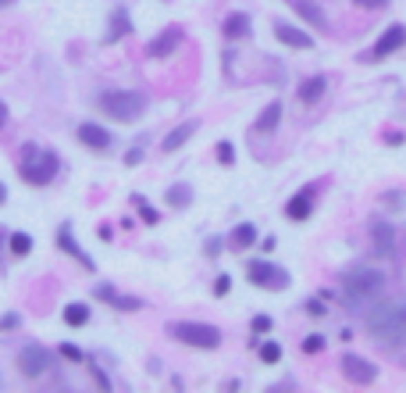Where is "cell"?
I'll return each instance as SVG.
<instances>
[{
  "label": "cell",
  "mask_w": 406,
  "mask_h": 393,
  "mask_svg": "<svg viewBox=\"0 0 406 393\" xmlns=\"http://www.w3.org/2000/svg\"><path fill=\"white\" fill-rule=\"evenodd\" d=\"M97 108L111 122L132 126V122H139L143 111H146V93H139V90H103L97 97Z\"/></svg>",
  "instance_id": "1"
},
{
  "label": "cell",
  "mask_w": 406,
  "mask_h": 393,
  "mask_svg": "<svg viewBox=\"0 0 406 393\" xmlns=\"http://www.w3.org/2000/svg\"><path fill=\"white\" fill-rule=\"evenodd\" d=\"M57 169H61V161H57L54 151H39L36 143H26V154H21L18 175L26 179L29 186H47V182H54Z\"/></svg>",
  "instance_id": "2"
},
{
  "label": "cell",
  "mask_w": 406,
  "mask_h": 393,
  "mask_svg": "<svg viewBox=\"0 0 406 393\" xmlns=\"http://www.w3.org/2000/svg\"><path fill=\"white\" fill-rule=\"evenodd\" d=\"M367 329L371 336L385 340V343H399L406 340V304H381L367 315Z\"/></svg>",
  "instance_id": "3"
},
{
  "label": "cell",
  "mask_w": 406,
  "mask_h": 393,
  "mask_svg": "<svg viewBox=\"0 0 406 393\" xmlns=\"http://www.w3.org/2000/svg\"><path fill=\"white\" fill-rule=\"evenodd\" d=\"M342 289H346V300L349 304L374 300L381 289H385V272H381V268H371V265H360V268H353V272L342 279Z\"/></svg>",
  "instance_id": "4"
},
{
  "label": "cell",
  "mask_w": 406,
  "mask_h": 393,
  "mask_svg": "<svg viewBox=\"0 0 406 393\" xmlns=\"http://www.w3.org/2000/svg\"><path fill=\"white\" fill-rule=\"evenodd\" d=\"M171 336L189 343V347H200V350L221 347V329L207 325V322H175V325H171Z\"/></svg>",
  "instance_id": "5"
},
{
  "label": "cell",
  "mask_w": 406,
  "mask_h": 393,
  "mask_svg": "<svg viewBox=\"0 0 406 393\" xmlns=\"http://www.w3.org/2000/svg\"><path fill=\"white\" fill-rule=\"evenodd\" d=\"M50 361H54V354L43 343H26L18 350V372H21V376H29V379L43 376V372L50 368Z\"/></svg>",
  "instance_id": "6"
},
{
  "label": "cell",
  "mask_w": 406,
  "mask_h": 393,
  "mask_svg": "<svg viewBox=\"0 0 406 393\" xmlns=\"http://www.w3.org/2000/svg\"><path fill=\"white\" fill-rule=\"evenodd\" d=\"M246 276H250L253 286H264V289H285L289 286V272L278 268V265H271V261H250Z\"/></svg>",
  "instance_id": "7"
},
{
  "label": "cell",
  "mask_w": 406,
  "mask_h": 393,
  "mask_svg": "<svg viewBox=\"0 0 406 393\" xmlns=\"http://www.w3.org/2000/svg\"><path fill=\"white\" fill-rule=\"evenodd\" d=\"M75 136H79L82 147H90V151H97V154H103V151H111V147H114L111 129L97 126V122H82V126L75 129Z\"/></svg>",
  "instance_id": "8"
},
{
  "label": "cell",
  "mask_w": 406,
  "mask_h": 393,
  "mask_svg": "<svg viewBox=\"0 0 406 393\" xmlns=\"http://www.w3.org/2000/svg\"><path fill=\"white\" fill-rule=\"evenodd\" d=\"M342 376L356 386H371L378 379V365H371L367 358H356V354H346L342 358Z\"/></svg>",
  "instance_id": "9"
},
{
  "label": "cell",
  "mask_w": 406,
  "mask_h": 393,
  "mask_svg": "<svg viewBox=\"0 0 406 393\" xmlns=\"http://www.w3.org/2000/svg\"><path fill=\"white\" fill-rule=\"evenodd\" d=\"M57 247H61L64 254H72L75 261H82V268H85V272H97V261H93L90 254H85L82 247L75 243V236H72V222H64L61 229H57Z\"/></svg>",
  "instance_id": "10"
},
{
  "label": "cell",
  "mask_w": 406,
  "mask_h": 393,
  "mask_svg": "<svg viewBox=\"0 0 406 393\" xmlns=\"http://www.w3.org/2000/svg\"><path fill=\"white\" fill-rule=\"evenodd\" d=\"M274 36L282 39L285 47H292V50H314V36H310V32H303V29H296V26L278 22V26H274Z\"/></svg>",
  "instance_id": "11"
},
{
  "label": "cell",
  "mask_w": 406,
  "mask_h": 393,
  "mask_svg": "<svg viewBox=\"0 0 406 393\" xmlns=\"http://www.w3.org/2000/svg\"><path fill=\"white\" fill-rule=\"evenodd\" d=\"M179 44H182V29L171 26V29H164L157 39H150V44H146V54H150V57H168Z\"/></svg>",
  "instance_id": "12"
},
{
  "label": "cell",
  "mask_w": 406,
  "mask_h": 393,
  "mask_svg": "<svg viewBox=\"0 0 406 393\" xmlns=\"http://www.w3.org/2000/svg\"><path fill=\"white\" fill-rule=\"evenodd\" d=\"M289 4H292L296 15L303 18V22H310L314 29H325V26H328V15H325V8H321L317 0H289Z\"/></svg>",
  "instance_id": "13"
},
{
  "label": "cell",
  "mask_w": 406,
  "mask_h": 393,
  "mask_svg": "<svg viewBox=\"0 0 406 393\" xmlns=\"http://www.w3.org/2000/svg\"><path fill=\"white\" fill-rule=\"evenodd\" d=\"M403 44H406V29H403V26L385 29V32H381V39L374 44V57H389V54H396Z\"/></svg>",
  "instance_id": "14"
},
{
  "label": "cell",
  "mask_w": 406,
  "mask_h": 393,
  "mask_svg": "<svg viewBox=\"0 0 406 393\" xmlns=\"http://www.w3.org/2000/svg\"><path fill=\"white\" fill-rule=\"evenodd\" d=\"M200 129V122H182V126H175L164 140H161V147H164V154H171V151H179V147H185L189 143V136Z\"/></svg>",
  "instance_id": "15"
},
{
  "label": "cell",
  "mask_w": 406,
  "mask_h": 393,
  "mask_svg": "<svg viewBox=\"0 0 406 393\" xmlns=\"http://www.w3.org/2000/svg\"><path fill=\"white\" fill-rule=\"evenodd\" d=\"M310 211H314V193H310V190L296 193V197L285 204V215H289L292 222H307V218H310Z\"/></svg>",
  "instance_id": "16"
},
{
  "label": "cell",
  "mask_w": 406,
  "mask_h": 393,
  "mask_svg": "<svg viewBox=\"0 0 406 393\" xmlns=\"http://www.w3.org/2000/svg\"><path fill=\"white\" fill-rule=\"evenodd\" d=\"M278 122H282V100H271V104L261 111V118L253 122V133H274L278 129Z\"/></svg>",
  "instance_id": "17"
},
{
  "label": "cell",
  "mask_w": 406,
  "mask_h": 393,
  "mask_svg": "<svg viewBox=\"0 0 406 393\" xmlns=\"http://www.w3.org/2000/svg\"><path fill=\"white\" fill-rule=\"evenodd\" d=\"M132 32V22H128V11L125 8H118L114 15H111V26H107V36H103V44H118L121 36H128Z\"/></svg>",
  "instance_id": "18"
},
{
  "label": "cell",
  "mask_w": 406,
  "mask_h": 393,
  "mask_svg": "<svg viewBox=\"0 0 406 393\" xmlns=\"http://www.w3.org/2000/svg\"><path fill=\"white\" fill-rule=\"evenodd\" d=\"M228 243L235 247V251H250V247L256 243V225H253V222H239V225L232 229Z\"/></svg>",
  "instance_id": "19"
},
{
  "label": "cell",
  "mask_w": 406,
  "mask_h": 393,
  "mask_svg": "<svg viewBox=\"0 0 406 393\" xmlns=\"http://www.w3.org/2000/svg\"><path fill=\"white\" fill-rule=\"evenodd\" d=\"M371 240H374V251H378V254H392L396 233H392V225H389V222H374V229H371Z\"/></svg>",
  "instance_id": "20"
},
{
  "label": "cell",
  "mask_w": 406,
  "mask_h": 393,
  "mask_svg": "<svg viewBox=\"0 0 406 393\" xmlns=\"http://www.w3.org/2000/svg\"><path fill=\"white\" fill-rule=\"evenodd\" d=\"M221 32H225V39H243V36H250V18H246L243 11L228 15L225 26H221Z\"/></svg>",
  "instance_id": "21"
},
{
  "label": "cell",
  "mask_w": 406,
  "mask_h": 393,
  "mask_svg": "<svg viewBox=\"0 0 406 393\" xmlns=\"http://www.w3.org/2000/svg\"><path fill=\"white\" fill-rule=\"evenodd\" d=\"M325 75H314V79H307L303 86H299V100H303V104H317L321 97H325Z\"/></svg>",
  "instance_id": "22"
},
{
  "label": "cell",
  "mask_w": 406,
  "mask_h": 393,
  "mask_svg": "<svg viewBox=\"0 0 406 393\" xmlns=\"http://www.w3.org/2000/svg\"><path fill=\"white\" fill-rule=\"evenodd\" d=\"M168 204H171V208H189V204H192V186H185V182H175V186H168Z\"/></svg>",
  "instance_id": "23"
},
{
  "label": "cell",
  "mask_w": 406,
  "mask_h": 393,
  "mask_svg": "<svg viewBox=\"0 0 406 393\" xmlns=\"http://www.w3.org/2000/svg\"><path fill=\"white\" fill-rule=\"evenodd\" d=\"M8 251H11L14 258H29V254H32V236H29V233H11V236H8Z\"/></svg>",
  "instance_id": "24"
},
{
  "label": "cell",
  "mask_w": 406,
  "mask_h": 393,
  "mask_svg": "<svg viewBox=\"0 0 406 393\" xmlns=\"http://www.w3.org/2000/svg\"><path fill=\"white\" fill-rule=\"evenodd\" d=\"M64 322H68L72 329H79V325H85V322H90V307H85V304H68V307H64Z\"/></svg>",
  "instance_id": "25"
},
{
  "label": "cell",
  "mask_w": 406,
  "mask_h": 393,
  "mask_svg": "<svg viewBox=\"0 0 406 393\" xmlns=\"http://www.w3.org/2000/svg\"><path fill=\"white\" fill-rule=\"evenodd\" d=\"M132 204L139 208V215H143V222H146V225H157V222H161V211H157V208H150L143 193H132Z\"/></svg>",
  "instance_id": "26"
},
{
  "label": "cell",
  "mask_w": 406,
  "mask_h": 393,
  "mask_svg": "<svg viewBox=\"0 0 406 393\" xmlns=\"http://www.w3.org/2000/svg\"><path fill=\"white\" fill-rule=\"evenodd\" d=\"M261 361H264V365H274V361H282V347H278L274 340L261 343Z\"/></svg>",
  "instance_id": "27"
},
{
  "label": "cell",
  "mask_w": 406,
  "mask_h": 393,
  "mask_svg": "<svg viewBox=\"0 0 406 393\" xmlns=\"http://www.w3.org/2000/svg\"><path fill=\"white\" fill-rule=\"evenodd\" d=\"M111 307H118V311H139L143 300H139V297H121V294H114Z\"/></svg>",
  "instance_id": "28"
},
{
  "label": "cell",
  "mask_w": 406,
  "mask_h": 393,
  "mask_svg": "<svg viewBox=\"0 0 406 393\" xmlns=\"http://www.w3.org/2000/svg\"><path fill=\"white\" fill-rule=\"evenodd\" d=\"M18 325H21V315H18V311H8V315H0V333H14Z\"/></svg>",
  "instance_id": "29"
},
{
  "label": "cell",
  "mask_w": 406,
  "mask_h": 393,
  "mask_svg": "<svg viewBox=\"0 0 406 393\" xmlns=\"http://www.w3.org/2000/svg\"><path fill=\"white\" fill-rule=\"evenodd\" d=\"M57 354H61V358H68V361H85V354H82V350H79L75 343H61V347H57Z\"/></svg>",
  "instance_id": "30"
},
{
  "label": "cell",
  "mask_w": 406,
  "mask_h": 393,
  "mask_svg": "<svg viewBox=\"0 0 406 393\" xmlns=\"http://www.w3.org/2000/svg\"><path fill=\"white\" fill-rule=\"evenodd\" d=\"M218 161H221V164H235V147H232L228 140L218 143Z\"/></svg>",
  "instance_id": "31"
},
{
  "label": "cell",
  "mask_w": 406,
  "mask_h": 393,
  "mask_svg": "<svg viewBox=\"0 0 406 393\" xmlns=\"http://www.w3.org/2000/svg\"><path fill=\"white\" fill-rule=\"evenodd\" d=\"M114 294H118V289H114V286H107V282H100V286L93 289V297H97V300H103V304H111V300H114Z\"/></svg>",
  "instance_id": "32"
},
{
  "label": "cell",
  "mask_w": 406,
  "mask_h": 393,
  "mask_svg": "<svg viewBox=\"0 0 406 393\" xmlns=\"http://www.w3.org/2000/svg\"><path fill=\"white\" fill-rule=\"evenodd\" d=\"M271 325H274L271 315H256V318H253V333H256V336H264V333H271Z\"/></svg>",
  "instance_id": "33"
},
{
  "label": "cell",
  "mask_w": 406,
  "mask_h": 393,
  "mask_svg": "<svg viewBox=\"0 0 406 393\" xmlns=\"http://www.w3.org/2000/svg\"><path fill=\"white\" fill-rule=\"evenodd\" d=\"M143 154H146L143 143H139V147H128V151H125V164H128V169H136V164L143 161Z\"/></svg>",
  "instance_id": "34"
},
{
  "label": "cell",
  "mask_w": 406,
  "mask_h": 393,
  "mask_svg": "<svg viewBox=\"0 0 406 393\" xmlns=\"http://www.w3.org/2000/svg\"><path fill=\"white\" fill-rule=\"evenodd\" d=\"M303 350H307V354H317V350H325V336H317V333L307 336V340H303Z\"/></svg>",
  "instance_id": "35"
},
{
  "label": "cell",
  "mask_w": 406,
  "mask_h": 393,
  "mask_svg": "<svg viewBox=\"0 0 406 393\" xmlns=\"http://www.w3.org/2000/svg\"><path fill=\"white\" fill-rule=\"evenodd\" d=\"M232 289V276H218V282H214V297H225Z\"/></svg>",
  "instance_id": "36"
},
{
  "label": "cell",
  "mask_w": 406,
  "mask_h": 393,
  "mask_svg": "<svg viewBox=\"0 0 406 393\" xmlns=\"http://www.w3.org/2000/svg\"><path fill=\"white\" fill-rule=\"evenodd\" d=\"M221 254V236H210L207 240V258H218Z\"/></svg>",
  "instance_id": "37"
},
{
  "label": "cell",
  "mask_w": 406,
  "mask_h": 393,
  "mask_svg": "<svg viewBox=\"0 0 406 393\" xmlns=\"http://www.w3.org/2000/svg\"><path fill=\"white\" fill-rule=\"evenodd\" d=\"M307 311H310L314 318H321V315H325V311H328V307H325V304H321V300H307Z\"/></svg>",
  "instance_id": "38"
},
{
  "label": "cell",
  "mask_w": 406,
  "mask_h": 393,
  "mask_svg": "<svg viewBox=\"0 0 406 393\" xmlns=\"http://www.w3.org/2000/svg\"><path fill=\"white\" fill-rule=\"evenodd\" d=\"M97 236H100L103 243H111V240H114V229H111V225H100V229H97Z\"/></svg>",
  "instance_id": "39"
},
{
  "label": "cell",
  "mask_w": 406,
  "mask_h": 393,
  "mask_svg": "<svg viewBox=\"0 0 406 393\" xmlns=\"http://www.w3.org/2000/svg\"><path fill=\"white\" fill-rule=\"evenodd\" d=\"M353 4H360V8H385L389 0H353Z\"/></svg>",
  "instance_id": "40"
},
{
  "label": "cell",
  "mask_w": 406,
  "mask_h": 393,
  "mask_svg": "<svg viewBox=\"0 0 406 393\" xmlns=\"http://www.w3.org/2000/svg\"><path fill=\"white\" fill-rule=\"evenodd\" d=\"M93 376H97V383H100V386H103V390H111V383H107V376H103V372H100V368H97V365H93Z\"/></svg>",
  "instance_id": "41"
},
{
  "label": "cell",
  "mask_w": 406,
  "mask_h": 393,
  "mask_svg": "<svg viewBox=\"0 0 406 393\" xmlns=\"http://www.w3.org/2000/svg\"><path fill=\"white\" fill-rule=\"evenodd\" d=\"M4 126H8V104L0 100V129H4Z\"/></svg>",
  "instance_id": "42"
},
{
  "label": "cell",
  "mask_w": 406,
  "mask_h": 393,
  "mask_svg": "<svg viewBox=\"0 0 406 393\" xmlns=\"http://www.w3.org/2000/svg\"><path fill=\"white\" fill-rule=\"evenodd\" d=\"M4 200H8V186H4V182H0V204H4Z\"/></svg>",
  "instance_id": "43"
},
{
  "label": "cell",
  "mask_w": 406,
  "mask_h": 393,
  "mask_svg": "<svg viewBox=\"0 0 406 393\" xmlns=\"http://www.w3.org/2000/svg\"><path fill=\"white\" fill-rule=\"evenodd\" d=\"M0 4H11V0H0Z\"/></svg>",
  "instance_id": "44"
},
{
  "label": "cell",
  "mask_w": 406,
  "mask_h": 393,
  "mask_svg": "<svg viewBox=\"0 0 406 393\" xmlns=\"http://www.w3.org/2000/svg\"><path fill=\"white\" fill-rule=\"evenodd\" d=\"M0 383H4V379H0Z\"/></svg>",
  "instance_id": "45"
}]
</instances>
